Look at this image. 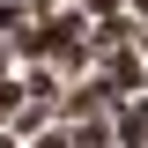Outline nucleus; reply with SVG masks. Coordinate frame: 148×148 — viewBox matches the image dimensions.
Masks as SVG:
<instances>
[{
	"label": "nucleus",
	"mask_w": 148,
	"mask_h": 148,
	"mask_svg": "<svg viewBox=\"0 0 148 148\" xmlns=\"http://www.w3.org/2000/svg\"><path fill=\"white\" fill-rule=\"evenodd\" d=\"M111 133H119L126 148H148V96H126V104H119V126H111Z\"/></svg>",
	"instance_id": "f257e3e1"
},
{
	"label": "nucleus",
	"mask_w": 148,
	"mask_h": 148,
	"mask_svg": "<svg viewBox=\"0 0 148 148\" xmlns=\"http://www.w3.org/2000/svg\"><path fill=\"white\" fill-rule=\"evenodd\" d=\"M74 148H111V133H104V126L89 119V126H74Z\"/></svg>",
	"instance_id": "f03ea898"
},
{
	"label": "nucleus",
	"mask_w": 148,
	"mask_h": 148,
	"mask_svg": "<svg viewBox=\"0 0 148 148\" xmlns=\"http://www.w3.org/2000/svg\"><path fill=\"white\" fill-rule=\"evenodd\" d=\"M37 148H74V126H45V141Z\"/></svg>",
	"instance_id": "7ed1b4c3"
},
{
	"label": "nucleus",
	"mask_w": 148,
	"mask_h": 148,
	"mask_svg": "<svg viewBox=\"0 0 148 148\" xmlns=\"http://www.w3.org/2000/svg\"><path fill=\"white\" fill-rule=\"evenodd\" d=\"M0 148H8V141H0Z\"/></svg>",
	"instance_id": "20e7f679"
}]
</instances>
